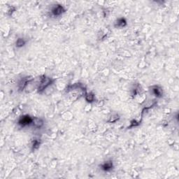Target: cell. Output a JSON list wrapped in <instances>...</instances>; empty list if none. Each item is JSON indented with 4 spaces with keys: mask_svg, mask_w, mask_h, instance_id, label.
Listing matches in <instances>:
<instances>
[{
    "mask_svg": "<svg viewBox=\"0 0 179 179\" xmlns=\"http://www.w3.org/2000/svg\"><path fill=\"white\" fill-rule=\"evenodd\" d=\"M53 82L54 81L51 78L43 76L41 77V78L40 79L39 84L38 88H37L39 93H41L42 92H43L48 86L51 85Z\"/></svg>",
    "mask_w": 179,
    "mask_h": 179,
    "instance_id": "6da1fadb",
    "label": "cell"
},
{
    "mask_svg": "<svg viewBox=\"0 0 179 179\" xmlns=\"http://www.w3.org/2000/svg\"><path fill=\"white\" fill-rule=\"evenodd\" d=\"M34 118H32L29 115H25L23 116L20 118L19 120H18V125L21 127H25L32 125Z\"/></svg>",
    "mask_w": 179,
    "mask_h": 179,
    "instance_id": "7a4b0ae2",
    "label": "cell"
},
{
    "mask_svg": "<svg viewBox=\"0 0 179 179\" xmlns=\"http://www.w3.org/2000/svg\"><path fill=\"white\" fill-rule=\"evenodd\" d=\"M66 11L65 8L62 5L60 4H56L55 6H53L51 9V13L53 16L58 17L60 16L61 15L63 14Z\"/></svg>",
    "mask_w": 179,
    "mask_h": 179,
    "instance_id": "3957f363",
    "label": "cell"
},
{
    "mask_svg": "<svg viewBox=\"0 0 179 179\" xmlns=\"http://www.w3.org/2000/svg\"><path fill=\"white\" fill-rule=\"evenodd\" d=\"M31 81V79L28 78H23L18 83V90L20 91H23L25 89V87L28 86V84H29Z\"/></svg>",
    "mask_w": 179,
    "mask_h": 179,
    "instance_id": "277c9868",
    "label": "cell"
},
{
    "mask_svg": "<svg viewBox=\"0 0 179 179\" xmlns=\"http://www.w3.org/2000/svg\"><path fill=\"white\" fill-rule=\"evenodd\" d=\"M151 91H152V93H153V95L155 96L156 97L160 98L163 96L162 89L158 85L153 86V87H151Z\"/></svg>",
    "mask_w": 179,
    "mask_h": 179,
    "instance_id": "5b68a950",
    "label": "cell"
},
{
    "mask_svg": "<svg viewBox=\"0 0 179 179\" xmlns=\"http://www.w3.org/2000/svg\"><path fill=\"white\" fill-rule=\"evenodd\" d=\"M101 169L104 171H110L114 169L112 161H106L101 165Z\"/></svg>",
    "mask_w": 179,
    "mask_h": 179,
    "instance_id": "8992f818",
    "label": "cell"
},
{
    "mask_svg": "<svg viewBox=\"0 0 179 179\" xmlns=\"http://www.w3.org/2000/svg\"><path fill=\"white\" fill-rule=\"evenodd\" d=\"M43 120L41 118H34L33 120V123H32V125L36 129H39V128H41L43 126Z\"/></svg>",
    "mask_w": 179,
    "mask_h": 179,
    "instance_id": "52a82bcc",
    "label": "cell"
},
{
    "mask_svg": "<svg viewBox=\"0 0 179 179\" xmlns=\"http://www.w3.org/2000/svg\"><path fill=\"white\" fill-rule=\"evenodd\" d=\"M127 25V21L124 18H118L115 23V27L117 28H123Z\"/></svg>",
    "mask_w": 179,
    "mask_h": 179,
    "instance_id": "ba28073f",
    "label": "cell"
},
{
    "mask_svg": "<svg viewBox=\"0 0 179 179\" xmlns=\"http://www.w3.org/2000/svg\"><path fill=\"white\" fill-rule=\"evenodd\" d=\"M40 144H41V141L39 138H34L32 142V148L33 151L38 149L39 148Z\"/></svg>",
    "mask_w": 179,
    "mask_h": 179,
    "instance_id": "9c48e42d",
    "label": "cell"
},
{
    "mask_svg": "<svg viewBox=\"0 0 179 179\" xmlns=\"http://www.w3.org/2000/svg\"><path fill=\"white\" fill-rule=\"evenodd\" d=\"M26 42L27 41H25L23 38H19L16 41V47H18V48H22V47H23L25 44H26Z\"/></svg>",
    "mask_w": 179,
    "mask_h": 179,
    "instance_id": "30bf717a",
    "label": "cell"
},
{
    "mask_svg": "<svg viewBox=\"0 0 179 179\" xmlns=\"http://www.w3.org/2000/svg\"><path fill=\"white\" fill-rule=\"evenodd\" d=\"M85 99H86V100H87L88 102H93V101L94 100V94H91V93L87 94V95H86Z\"/></svg>",
    "mask_w": 179,
    "mask_h": 179,
    "instance_id": "8fae6325",
    "label": "cell"
},
{
    "mask_svg": "<svg viewBox=\"0 0 179 179\" xmlns=\"http://www.w3.org/2000/svg\"><path fill=\"white\" fill-rule=\"evenodd\" d=\"M118 119H119V116H118V115H113V116L110 118V120H109L108 122L115 123V122H116Z\"/></svg>",
    "mask_w": 179,
    "mask_h": 179,
    "instance_id": "7c38bea8",
    "label": "cell"
}]
</instances>
